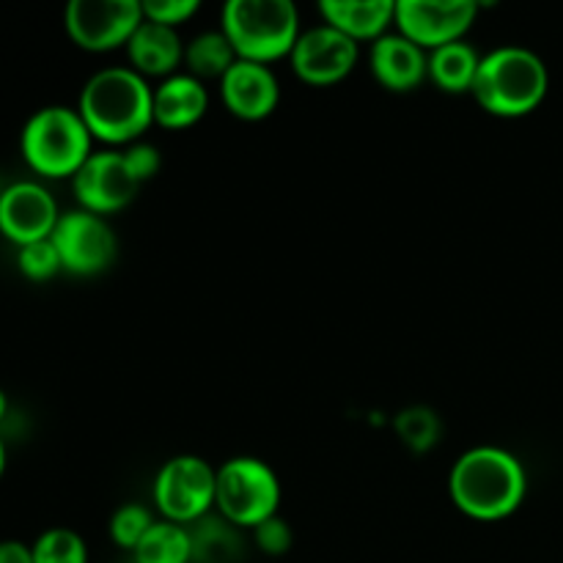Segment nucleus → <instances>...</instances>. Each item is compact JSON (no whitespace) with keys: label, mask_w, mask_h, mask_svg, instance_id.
I'll list each match as a JSON object with an SVG mask.
<instances>
[{"label":"nucleus","mask_w":563,"mask_h":563,"mask_svg":"<svg viewBox=\"0 0 563 563\" xmlns=\"http://www.w3.org/2000/svg\"><path fill=\"white\" fill-rule=\"evenodd\" d=\"M236 53L229 36L220 27L201 31L185 44V69L198 80H223L225 71L236 64Z\"/></svg>","instance_id":"obj_20"},{"label":"nucleus","mask_w":563,"mask_h":563,"mask_svg":"<svg viewBox=\"0 0 563 563\" xmlns=\"http://www.w3.org/2000/svg\"><path fill=\"white\" fill-rule=\"evenodd\" d=\"M135 563H192L190 528L157 520L132 553Z\"/></svg>","instance_id":"obj_22"},{"label":"nucleus","mask_w":563,"mask_h":563,"mask_svg":"<svg viewBox=\"0 0 563 563\" xmlns=\"http://www.w3.org/2000/svg\"><path fill=\"white\" fill-rule=\"evenodd\" d=\"M478 16L473 0H396L394 27L432 53L445 44L462 42Z\"/></svg>","instance_id":"obj_10"},{"label":"nucleus","mask_w":563,"mask_h":563,"mask_svg":"<svg viewBox=\"0 0 563 563\" xmlns=\"http://www.w3.org/2000/svg\"><path fill=\"white\" fill-rule=\"evenodd\" d=\"M396 434L405 443V449H410L412 454H427L443 438V421H440L438 412L432 407L412 405L407 410H401L394 421Z\"/></svg>","instance_id":"obj_23"},{"label":"nucleus","mask_w":563,"mask_h":563,"mask_svg":"<svg viewBox=\"0 0 563 563\" xmlns=\"http://www.w3.org/2000/svg\"><path fill=\"white\" fill-rule=\"evenodd\" d=\"M121 154H124V163L126 168H130L132 179L141 187L146 185V181H152L154 176L159 174V168H163V157H159V148L154 146V143H130V146L121 148Z\"/></svg>","instance_id":"obj_29"},{"label":"nucleus","mask_w":563,"mask_h":563,"mask_svg":"<svg viewBox=\"0 0 563 563\" xmlns=\"http://www.w3.org/2000/svg\"><path fill=\"white\" fill-rule=\"evenodd\" d=\"M251 539L264 555H269V559H280V555L289 553L291 544H295V533H291V526L280 515L269 517V520H264L262 526L253 528Z\"/></svg>","instance_id":"obj_27"},{"label":"nucleus","mask_w":563,"mask_h":563,"mask_svg":"<svg viewBox=\"0 0 563 563\" xmlns=\"http://www.w3.org/2000/svg\"><path fill=\"white\" fill-rule=\"evenodd\" d=\"M319 14L324 25L335 27L352 42L374 44L394 31L396 0H322Z\"/></svg>","instance_id":"obj_18"},{"label":"nucleus","mask_w":563,"mask_h":563,"mask_svg":"<svg viewBox=\"0 0 563 563\" xmlns=\"http://www.w3.org/2000/svg\"><path fill=\"white\" fill-rule=\"evenodd\" d=\"M143 5V20L157 22V25L165 27H179L185 22H190L192 16L201 11V3L198 0H146Z\"/></svg>","instance_id":"obj_28"},{"label":"nucleus","mask_w":563,"mask_h":563,"mask_svg":"<svg viewBox=\"0 0 563 563\" xmlns=\"http://www.w3.org/2000/svg\"><path fill=\"white\" fill-rule=\"evenodd\" d=\"M31 548L36 563H88V544L75 528H47Z\"/></svg>","instance_id":"obj_25"},{"label":"nucleus","mask_w":563,"mask_h":563,"mask_svg":"<svg viewBox=\"0 0 563 563\" xmlns=\"http://www.w3.org/2000/svg\"><path fill=\"white\" fill-rule=\"evenodd\" d=\"M482 53L471 42H454L429 53V80L445 93H471Z\"/></svg>","instance_id":"obj_19"},{"label":"nucleus","mask_w":563,"mask_h":563,"mask_svg":"<svg viewBox=\"0 0 563 563\" xmlns=\"http://www.w3.org/2000/svg\"><path fill=\"white\" fill-rule=\"evenodd\" d=\"M5 418H9V396H5V390L0 388V427H3Z\"/></svg>","instance_id":"obj_32"},{"label":"nucleus","mask_w":563,"mask_h":563,"mask_svg":"<svg viewBox=\"0 0 563 563\" xmlns=\"http://www.w3.org/2000/svg\"><path fill=\"white\" fill-rule=\"evenodd\" d=\"M451 504L476 522L509 520L528 495V471L520 456L500 445H473L456 456L449 473Z\"/></svg>","instance_id":"obj_1"},{"label":"nucleus","mask_w":563,"mask_h":563,"mask_svg":"<svg viewBox=\"0 0 563 563\" xmlns=\"http://www.w3.org/2000/svg\"><path fill=\"white\" fill-rule=\"evenodd\" d=\"M154 124L163 130H190L207 115L209 91L198 77L179 71V75L159 80L154 86Z\"/></svg>","instance_id":"obj_17"},{"label":"nucleus","mask_w":563,"mask_h":563,"mask_svg":"<svg viewBox=\"0 0 563 563\" xmlns=\"http://www.w3.org/2000/svg\"><path fill=\"white\" fill-rule=\"evenodd\" d=\"M58 220V201L42 181H11L0 192V236L14 247L49 240Z\"/></svg>","instance_id":"obj_13"},{"label":"nucleus","mask_w":563,"mask_h":563,"mask_svg":"<svg viewBox=\"0 0 563 563\" xmlns=\"http://www.w3.org/2000/svg\"><path fill=\"white\" fill-rule=\"evenodd\" d=\"M361 60V44L330 25L306 27L289 55L297 80L313 88H328L346 80Z\"/></svg>","instance_id":"obj_12"},{"label":"nucleus","mask_w":563,"mask_h":563,"mask_svg":"<svg viewBox=\"0 0 563 563\" xmlns=\"http://www.w3.org/2000/svg\"><path fill=\"white\" fill-rule=\"evenodd\" d=\"M0 563H36L33 561V548L20 539H3L0 542Z\"/></svg>","instance_id":"obj_30"},{"label":"nucleus","mask_w":563,"mask_h":563,"mask_svg":"<svg viewBox=\"0 0 563 563\" xmlns=\"http://www.w3.org/2000/svg\"><path fill=\"white\" fill-rule=\"evenodd\" d=\"M20 154L42 179H69L93 154V135L80 110L69 104H44L22 124Z\"/></svg>","instance_id":"obj_4"},{"label":"nucleus","mask_w":563,"mask_h":563,"mask_svg":"<svg viewBox=\"0 0 563 563\" xmlns=\"http://www.w3.org/2000/svg\"><path fill=\"white\" fill-rule=\"evenodd\" d=\"M284 489L278 473L258 456H231L218 467V515L240 531H253L278 515Z\"/></svg>","instance_id":"obj_6"},{"label":"nucleus","mask_w":563,"mask_h":563,"mask_svg":"<svg viewBox=\"0 0 563 563\" xmlns=\"http://www.w3.org/2000/svg\"><path fill=\"white\" fill-rule=\"evenodd\" d=\"M220 31L236 58L275 64L289 58L300 38V11L291 0H229L220 11Z\"/></svg>","instance_id":"obj_5"},{"label":"nucleus","mask_w":563,"mask_h":563,"mask_svg":"<svg viewBox=\"0 0 563 563\" xmlns=\"http://www.w3.org/2000/svg\"><path fill=\"white\" fill-rule=\"evenodd\" d=\"M137 190L141 185L132 179L121 148H99L71 176V196H75L77 209H86L99 218H110L130 207Z\"/></svg>","instance_id":"obj_11"},{"label":"nucleus","mask_w":563,"mask_h":563,"mask_svg":"<svg viewBox=\"0 0 563 563\" xmlns=\"http://www.w3.org/2000/svg\"><path fill=\"white\" fill-rule=\"evenodd\" d=\"M152 500L159 520L196 526L218 504V467L196 454H179L163 462L152 484Z\"/></svg>","instance_id":"obj_7"},{"label":"nucleus","mask_w":563,"mask_h":563,"mask_svg":"<svg viewBox=\"0 0 563 563\" xmlns=\"http://www.w3.org/2000/svg\"><path fill=\"white\" fill-rule=\"evenodd\" d=\"M16 269L22 273V278L33 280V284H47L55 275L64 273V264H60L53 240H42L16 247Z\"/></svg>","instance_id":"obj_26"},{"label":"nucleus","mask_w":563,"mask_h":563,"mask_svg":"<svg viewBox=\"0 0 563 563\" xmlns=\"http://www.w3.org/2000/svg\"><path fill=\"white\" fill-rule=\"evenodd\" d=\"M5 465H9V449H5V440L3 434H0V478H3Z\"/></svg>","instance_id":"obj_31"},{"label":"nucleus","mask_w":563,"mask_h":563,"mask_svg":"<svg viewBox=\"0 0 563 563\" xmlns=\"http://www.w3.org/2000/svg\"><path fill=\"white\" fill-rule=\"evenodd\" d=\"M192 563H234L245 550L240 528L225 522L223 517H212L190 526Z\"/></svg>","instance_id":"obj_21"},{"label":"nucleus","mask_w":563,"mask_h":563,"mask_svg":"<svg viewBox=\"0 0 563 563\" xmlns=\"http://www.w3.org/2000/svg\"><path fill=\"white\" fill-rule=\"evenodd\" d=\"M124 49L130 69H135L146 80H168L179 75V66H185V42L179 31L157 25V22L143 20Z\"/></svg>","instance_id":"obj_16"},{"label":"nucleus","mask_w":563,"mask_h":563,"mask_svg":"<svg viewBox=\"0 0 563 563\" xmlns=\"http://www.w3.org/2000/svg\"><path fill=\"white\" fill-rule=\"evenodd\" d=\"M141 22L143 5L137 0H71L64 11L66 36L86 53L126 47Z\"/></svg>","instance_id":"obj_9"},{"label":"nucleus","mask_w":563,"mask_h":563,"mask_svg":"<svg viewBox=\"0 0 563 563\" xmlns=\"http://www.w3.org/2000/svg\"><path fill=\"white\" fill-rule=\"evenodd\" d=\"M49 240L58 251L64 273L77 275V278H97L108 273L119 256V236L113 225L108 223V218H99L86 209L60 212Z\"/></svg>","instance_id":"obj_8"},{"label":"nucleus","mask_w":563,"mask_h":563,"mask_svg":"<svg viewBox=\"0 0 563 563\" xmlns=\"http://www.w3.org/2000/svg\"><path fill=\"white\" fill-rule=\"evenodd\" d=\"M154 88L130 66L93 71L82 86L77 110L93 141L124 148L143 141L154 126Z\"/></svg>","instance_id":"obj_2"},{"label":"nucleus","mask_w":563,"mask_h":563,"mask_svg":"<svg viewBox=\"0 0 563 563\" xmlns=\"http://www.w3.org/2000/svg\"><path fill=\"white\" fill-rule=\"evenodd\" d=\"M368 69L385 91L410 93L429 80V53L394 27L372 44Z\"/></svg>","instance_id":"obj_15"},{"label":"nucleus","mask_w":563,"mask_h":563,"mask_svg":"<svg viewBox=\"0 0 563 563\" xmlns=\"http://www.w3.org/2000/svg\"><path fill=\"white\" fill-rule=\"evenodd\" d=\"M154 522H157V517H154V511L148 509L146 504H137V500H132V504H121L119 509L110 515V522H108L110 542H113L119 550L135 553V548L146 539V533L152 531Z\"/></svg>","instance_id":"obj_24"},{"label":"nucleus","mask_w":563,"mask_h":563,"mask_svg":"<svg viewBox=\"0 0 563 563\" xmlns=\"http://www.w3.org/2000/svg\"><path fill=\"white\" fill-rule=\"evenodd\" d=\"M550 69L533 49L522 44H504L482 55L473 99L498 119L531 115L548 99Z\"/></svg>","instance_id":"obj_3"},{"label":"nucleus","mask_w":563,"mask_h":563,"mask_svg":"<svg viewBox=\"0 0 563 563\" xmlns=\"http://www.w3.org/2000/svg\"><path fill=\"white\" fill-rule=\"evenodd\" d=\"M220 99L240 121H264L280 102V82L273 66L236 60L220 80Z\"/></svg>","instance_id":"obj_14"}]
</instances>
